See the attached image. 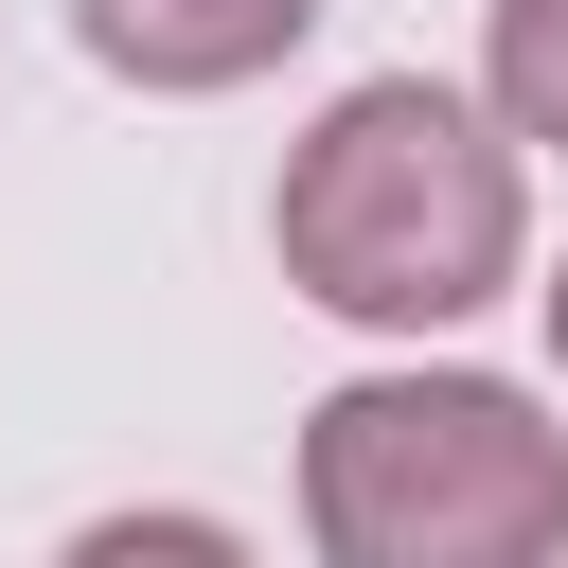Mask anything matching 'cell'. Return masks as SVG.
Returning a JSON list of instances; mask_svg holds the SVG:
<instances>
[{
  "label": "cell",
  "mask_w": 568,
  "mask_h": 568,
  "mask_svg": "<svg viewBox=\"0 0 568 568\" xmlns=\"http://www.w3.org/2000/svg\"><path fill=\"white\" fill-rule=\"evenodd\" d=\"M53 568H266L231 515H195V497H124V515H89Z\"/></svg>",
  "instance_id": "obj_5"
},
{
  "label": "cell",
  "mask_w": 568,
  "mask_h": 568,
  "mask_svg": "<svg viewBox=\"0 0 568 568\" xmlns=\"http://www.w3.org/2000/svg\"><path fill=\"white\" fill-rule=\"evenodd\" d=\"M302 550L320 568H568V426L515 373H337L302 408Z\"/></svg>",
  "instance_id": "obj_2"
},
{
  "label": "cell",
  "mask_w": 568,
  "mask_h": 568,
  "mask_svg": "<svg viewBox=\"0 0 568 568\" xmlns=\"http://www.w3.org/2000/svg\"><path fill=\"white\" fill-rule=\"evenodd\" d=\"M266 248L355 337H462L479 302L532 284V142H497V106L444 71H355L284 142Z\"/></svg>",
  "instance_id": "obj_1"
},
{
  "label": "cell",
  "mask_w": 568,
  "mask_h": 568,
  "mask_svg": "<svg viewBox=\"0 0 568 568\" xmlns=\"http://www.w3.org/2000/svg\"><path fill=\"white\" fill-rule=\"evenodd\" d=\"M479 106H497V142L568 160V0H479Z\"/></svg>",
  "instance_id": "obj_4"
},
{
  "label": "cell",
  "mask_w": 568,
  "mask_h": 568,
  "mask_svg": "<svg viewBox=\"0 0 568 568\" xmlns=\"http://www.w3.org/2000/svg\"><path fill=\"white\" fill-rule=\"evenodd\" d=\"M532 320H550V373H568V266H550V284H532Z\"/></svg>",
  "instance_id": "obj_6"
},
{
  "label": "cell",
  "mask_w": 568,
  "mask_h": 568,
  "mask_svg": "<svg viewBox=\"0 0 568 568\" xmlns=\"http://www.w3.org/2000/svg\"><path fill=\"white\" fill-rule=\"evenodd\" d=\"M71 36H89V71H124L160 106H213V89H266L320 36V0H71Z\"/></svg>",
  "instance_id": "obj_3"
}]
</instances>
